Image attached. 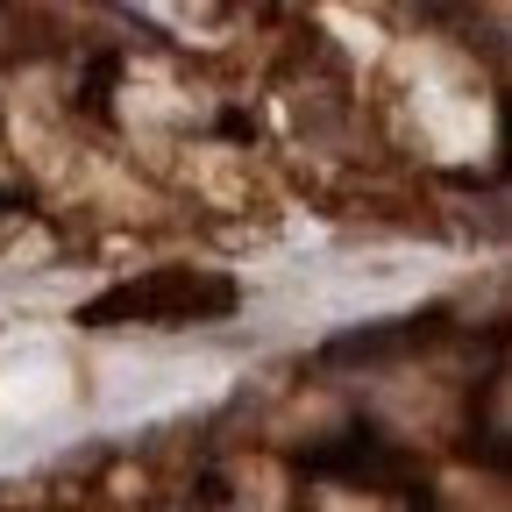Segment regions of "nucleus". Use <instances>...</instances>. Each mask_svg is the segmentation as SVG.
<instances>
[{
  "mask_svg": "<svg viewBox=\"0 0 512 512\" xmlns=\"http://www.w3.org/2000/svg\"><path fill=\"white\" fill-rule=\"evenodd\" d=\"M242 285L228 271H192V264H164V271H143L100 299L79 306L86 328H185V320H221L235 313Z\"/></svg>",
  "mask_w": 512,
  "mask_h": 512,
  "instance_id": "f257e3e1",
  "label": "nucleus"
},
{
  "mask_svg": "<svg viewBox=\"0 0 512 512\" xmlns=\"http://www.w3.org/2000/svg\"><path fill=\"white\" fill-rule=\"evenodd\" d=\"M320 477H356V484H384V477H406V456L399 448H384L377 434H349L342 448H320L313 456Z\"/></svg>",
  "mask_w": 512,
  "mask_h": 512,
  "instance_id": "f03ea898",
  "label": "nucleus"
}]
</instances>
